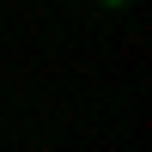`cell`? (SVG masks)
Instances as JSON below:
<instances>
[{"label":"cell","instance_id":"1","mask_svg":"<svg viewBox=\"0 0 152 152\" xmlns=\"http://www.w3.org/2000/svg\"><path fill=\"white\" fill-rule=\"evenodd\" d=\"M104 6H122V0H104Z\"/></svg>","mask_w":152,"mask_h":152}]
</instances>
